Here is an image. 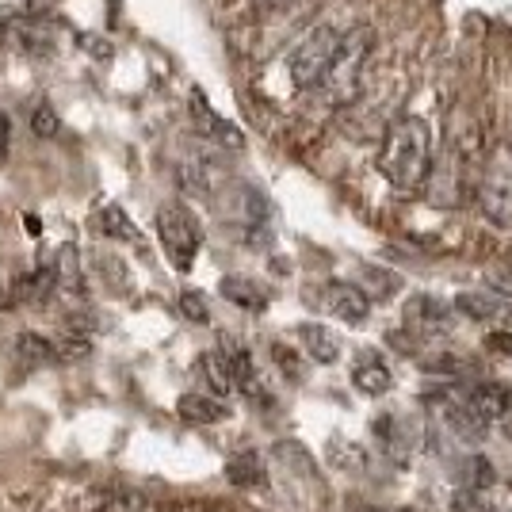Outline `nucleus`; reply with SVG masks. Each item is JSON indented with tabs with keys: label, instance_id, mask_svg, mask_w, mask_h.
<instances>
[{
	"label": "nucleus",
	"instance_id": "obj_21",
	"mask_svg": "<svg viewBox=\"0 0 512 512\" xmlns=\"http://www.w3.org/2000/svg\"><path fill=\"white\" fill-rule=\"evenodd\" d=\"M16 352H20L23 363H31V367H43V363H58V348L39 337V333H20V341H16Z\"/></svg>",
	"mask_w": 512,
	"mask_h": 512
},
{
	"label": "nucleus",
	"instance_id": "obj_7",
	"mask_svg": "<svg viewBox=\"0 0 512 512\" xmlns=\"http://www.w3.org/2000/svg\"><path fill=\"white\" fill-rule=\"evenodd\" d=\"M321 302H325V310L333 314V318L348 321V325H360V321H367V310H371V302H367V295H363L356 283H341V279H333V283H325V295H321Z\"/></svg>",
	"mask_w": 512,
	"mask_h": 512
},
{
	"label": "nucleus",
	"instance_id": "obj_1",
	"mask_svg": "<svg viewBox=\"0 0 512 512\" xmlns=\"http://www.w3.org/2000/svg\"><path fill=\"white\" fill-rule=\"evenodd\" d=\"M432 169V130L421 115H398L379 146V172L398 192H421Z\"/></svg>",
	"mask_w": 512,
	"mask_h": 512
},
{
	"label": "nucleus",
	"instance_id": "obj_27",
	"mask_svg": "<svg viewBox=\"0 0 512 512\" xmlns=\"http://www.w3.org/2000/svg\"><path fill=\"white\" fill-rule=\"evenodd\" d=\"M16 20H20V12H12V8H4V4H0V43H12Z\"/></svg>",
	"mask_w": 512,
	"mask_h": 512
},
{
	"label": "nucleus",
	"instance_id": "obj_30",
	"mask_svg": "<svg viewBox=\"0 0 512 512\" xmlns=\"http://www.w3.org/2000/svg\"><path fill=\"white\" fill-rule=\"evenodd\" d=\"M85 50L96 58H111V46H104V39H85Z\"/></svg>",
	"mask_w": 512,
	"mask_h": 512
},
{
	"label": "nucleus",
	"instance_id": "obj_6",
	"mask_svg": "<svg viewBox=\"0 0 512 512\" xmlns=\"http://www.w3.org/2000/svg\"><path fill=\"white\" fill-rule=\"evenodd\" d=\"M463 394V402H467L486 425L493 421H501V417H509L512 409V386L509 383H474L467 390H459Z\"/></svg>",
	"mask_w": 512,
	"mask_h": 512
},
{
	"label": "nucleus",
	"instance_id": "obj_28",
	"mask_svg": "<svg viewBox=\"0 0 512 512\" xmlns=\"http://www.w3.org/2000/svg\"><path fill=\"white\" fill-rule=\"evenodd\" d=\"M486 348L497 352V356H509L512 360V333H490V337H486Z\"/></svg>",
	"mask_w": 512,
	"mask_h": 512
},
{
	"label": "nucleus",
	"instance_id": "obj_26",
	"mask_svg": "<svg viewBox=\"0 0 512 512\" xmlns=\"http://www.w3.org/2000/svg\"><path fill=\"white\" fill-rule=\"evenodd\" d=\"M486 283H490V291L497 295V299H509V295H512V268H509V264L490 268V272H486Z\"/></svg>",
	"mask_w": 512,
	"mask_h": 512
},
{
	"label": "nucleus",
	"instance_id": "obj_20",
	"mask_svg": "<svg viewBox=\"0 0 512 512\" xmlns=\"http://www.w3.org/2000/svg\"><path fill=\"white\" fill-rule=\"evenodd\" d=\"M226 478H230L234 486H264V467H260L256 451H237V455H230Z\"/></svg>",
	"mask_w": 512,
	"mask_h": 512
},
{
	"label": "nucleus",
	"instance_id": "obj_12",
	"mask_svg": "<svg viewBox=\"0 0 512 512\" xmlns=\"http://www.w3.org/2000/svg\"><path fill=\"white\" fill-rule=\"evenodd\" d=\"M12 302H31V306H39V302H46L54 291H58V279H54V268L50 264H43V268H35V272H27V276H20L12 287Z\"/></svg>",
	"mask_w": 512,
	"mask_h": 512
},
{
	"label": "nucleus",
	"instance_id": "obj_18",
	"mask_svg": "<svg viewBox=\"0 0 512 512\" xmlns=\"http://www.w3.org/2000/svg\"><path fill=\"white\" fill-rule=\"evenodd\" d=\"M96 230H100L104 237H115V241H134V237H138L134 222H130V214L123 211L119 203L100 207V214H96Z\"/></svg>",
	"mask_w": 512,
	"mask_h": 512
},
{
	"label": "nucleus",
	"instance_id": "obj_25",
	"mask_svg": "<svg viewBox=\"0 0 512 512\" xmlns=\"http://www.w3.org/2000/svg\"><path fill=\"white\" fill-rule=\"evenodd\" d=\"M180 314H184L188 321H195V325H207V321H211L207 299H203L199 291H184V295H180Z\"/></svg>",
	"mask_w": 512,
	"mask_h": 512
},
{
	"label": "nucleus",
	"instance_id": "obj_10",
	"mask_svg": "<svg viewBox=\"0 0 512 512\" xmlns=\"http://www.w3.org/2000/svg\"><path fill=\"white\" fill-rule=\"evenodd\" d=\"M406 325L409 329H421V333H440L451 325V306L432 295H413L406 302Z\"/></svg>",
	"mask_w": 512,
	"mask_h": 512
},
{
	"label": "nucleus",
	"instance_id": "obj_33",
	"mask_svg": "<svg viewBox=\"0 0 512 512\" xmlns=\"http://www.w3.org/2000/svg\"><path fill=\"white\" fill-rule=\"evenodd\" d=\"M505 432H509V436H512V417H509V421H505Z\"/></svg>",
	"mask_w": 512,
	"mask_h": 512
},
{
	"label": "nucleus",
	"instance_id": "obj_19",
	"mask_svg": "<svg viewBox=\"0 0 512 512\" xmlns=\"http://www.w3.org/2000/svg\"><path fill=\"white\" fill-rule=\"evenodd\" d=\"M199 371H203V379H207V386H211L214 394H230V390H237L234 375H230V363H226V356H222L218 348L199 356Z\"/></svg>",
	"mask_w": 512,
	"mask_h": 512
},
{
	"label": "nucleus",
	"instance_id": "obj_11",
	"mask_svg": "<svg viewBox=\"0 0 512 512\" xmlns=\"http://www.w3.org/2000/svg\"><path fill=\"white\" fill-rule=\"evenodd\" d=\"M375 436H379L383 455H390L394 463H406L409 451H413V432H409V425L398 413H383V417L375 421Z\"/></svg>",
	"mask_w": 512,
	"mask_h": 512
},
{
	"label": "nucleus",
	"instance_id": "obj_15",
	"mask_svg": "<svg viewBox=\"0 0 512 512\" xmlns=\"http://www.w3.org/2000/svg\"><path fill=\"white\" fill-rule=\"evenodd\" d=\"M455 310L470 321H493L505 318V299H497L493 291H463L455 295Z\"/></svg>",
	"mask_w": 512,
	"mask_h": 512
},
{
	"label": "nucleus",
	"instance_id": "obj_8",
	"mask_svg": "<svg viewBox=\"0 0 512 512\" xmlns=\"http://www.w3.org/2000/svg\"><path fill=\"white\" fill-rule=\"evenodd\" d=\"M440 417H444V425H448L459 440H482V436H486V428H490L478 413H474V409L467 406V402H463V394H459V390L440 398Z\"/></svg>",
	"mask_w": 512,
	"mask_h": 512
},
{
	"label": "nucleus",
	"instance_id": "obj_23",
	"mask_svg": "<svg viewBox=\"0 0 512 512\" xmlns=\"http://www.w3.org/2000/svg\"><path fill=\"white\" fill-rule=\"evenodd\" d=\"M27 119H31V134H39V138H58L62 134V115L46 104V100H39V104L31 107Z\"/></svg>",
	"mask_w": 512,
	"mask_h": 512
},
{
	"label": "nucleus",
	"instance_id": "obj_4",
	"mask_svg": "<svg viewBox=\"0 0 512 512\" xmlns=\"http://www.w3.org/2000/svg\"><path fill=\"white\" fill-rule=\"evenodd\" d=\"M157 237L165 245V256L172 260L176 272H188L195 264V253L203 245V230L195 222V214L184 203H169L157 211Z\"/></svg>",
	"mask_w": 512,
	"mask_h": 512
},
{
	"label": "nucleus",
	"instance_id": "obj_14",
	"mask_svg": "<svg viewBox=\"0 0 512 512\" xmlns=\"http://www.w3.org/2000/svg\"><path fill=\"white\" fill-rule=\"evenodd\" d=\"M299 341L306 344V356H314L318 363L341 360V341H337V333H329L325 325H314V321L299 325Z\"/></svg>",
	"mask_w": 512,
	"mask_h": 512
},
{
	"label": "nucleus",
	"instance_id": "obj_9",
	"mask_svg": "<svg viewBox=\"0 0 512 512\" xmlns=\"http://www.w3.org/2000/svg\"><path fill=\"white\" fill-rule=\"evenodd\" d=\"M192 119H195V127L203 130L207 138H214L218 146H230V150H241V146H245L241 130H237L234 123H226L222 115H214L211 107H207V100H203V92H192Z\"/></svg>",
	"mask_w": 512,
	"mask_h": 512
},
{
	"label": "nucleus",
	"instance_id": "obj_32",
	"mask_svg": "<svg viewBox=\"0 0 512 512\" xmlns=\"http://www.w3.org/2000/svg\"><path fill=\"white\" fill-rule=\"evenodd\" d=\"M264 4H268V8H276V4H283V0H264Z\"/></svg>",
	"mask_w": 512,
	"mask_h": 512
},
{
	"label": "nucleus",
	"instance_id": "obj_13",
	"mask_svg": "<svg viewBox=\"0 0 512 512\" xmlns=\"http://www.w3.org/2000/svg\"><path fill=\"white\" fill-rule=\"evenodd\" d=\"M176 413L184 417V421H192V425H214V421H226L230 417V409L222 398H211V394H184L180 402H176Z\"/></svg>",
	"mask_w": 512,
	"mask_h": 512
},
{
	"label": "nucleus",
	"instance_id": "obj_5",
	"mask_svg": "<svg viewBox=\"0 0 512 512\" xmlns=\"http://www.w3.org/2000/svg\"><path fill=\"white\" fill-rule=\"evenodd\" d=\"M455 512H512V482L493 478L486 486H463L451 501Z\"/></svg>",
	"mask_w": 512,
	"mask_h": 512
},
{
	"label": "nucleus",
	"instance_id": "obj_22",
	"mask_svg": "<svg viewBox=\"0 0 512 512\" xmlns=\"http://www.w3.org/2000/svg\"><path fill=\"white\" fill-rule=\"evenodd\" d=\"M50 268H54V279H58L62 291H73V295L81 291V264H77V249H73V245H62V249H58V260H54Z\"/></svg>",
	"mask_w": 512,
	"mask_h": 512
},
{
	"label": "nucleus",
	"instance_id": "obj_16",
	"mask_svg": "<svg viewBox=\"0 0 512 512\" xmlns=\"http://www.w3.org/2000/svg\"><path fill=\"white\" fill-rule=\"evenodd\" d=\"M352 383L360 386L363 394H386L394 386V375H390V367L375 352H363V360L352 371Z\"/></svg>",
	"mask_w": 512,
	"mask_h": 512
},
{
	"label": "nucleus",
	"instance_id": "obj_31",
	"mask_svg": "<svg viewBox=\"0 0 512 512\" xmlns=\"http://www.w3.org/2000/svg\"><path fill=\"white\" fill-rule=\"evenodd\" d=\"M23 230H27L31 237H39V234H43V222H39L35 214H23Z\"/></svg>",
	"mask_w": 512,
	"mask_h": 512
},
{
	"label": "nucleus",
	"instance_id": "obj_17",
	"mask_svg": "<svg viewBox=\"0 0 512 512\" xmlns=\"http://www.w3.org/2000/svg\"><path fill=\"white\" fill-rule=\"evenodd\" d=\"M222 295L234 302V306H241V310H253V314L268 306V291L249 276H226L222 279Z\"/></svg>",
	"mask_w": 512,
	"mask_h": 512
},
{
	"label": "nucleus",
	"instance_id": "obj_24",
	"mask_svg": "<svg viewBox=\"0 0 512 512\" xmlns=\"http://www.w3.org/2000/svg\"><path fill=\"white\" fill-rule=\"evenodd\" d=\"M421 367H425L428 375H467L474 363L463 360V356H451V352H440V356H428V360H421Z\"/></svg>",
	"mask_w": 512,
	"mask_h": 512
},
{
	"label": "nucleus",
	"instance_id": "obj_29",
	"mask_svg": "<svg viewBox=\"0 0 512 512\" xmlns=\"http://www.w3.org/2000/svg\"><path fill=\"white\" fill-rule=\"evenodd\" d=\"M8 142H12V119L0 115V165L8 161Z\"/></svg>",
	"mask_w": 512,
	"mask_h": 512
},
{
	"label": "nucleus",
	"instance_id": "obj_2",
	"mask_svg": "<svg viewBox=\"0 0 512 512\" xmlns=\"http://www.w3.org/2000/svg\"><path fill=\"white\" fill-rule=\"evenodd\" d=\"M344 46H348V35L321 23L314 27L306 39H302L295 50H291V85L295 88H318L329 81V73L341 65L344 58Z\"/></svg>",
	"mask_w": 512,
	"mask_h": 512
},
{
	"label": "nucleus",
	"instance_id": "obj_3",
	"mask_svg": "<svg viewBox=\"0 0 512 512\" xmlns=\"http://www.w3.org/2000/svg\"><path fill=\"white\" fill-rule=\"evenodd\" d=\"M478 211L490 218L493 226L512 230V146L501 142L493 146L490 161L478 180Z\"/></svg>",
	"mask_w": 512,
	"mask_h": 512
}]
</instances>
